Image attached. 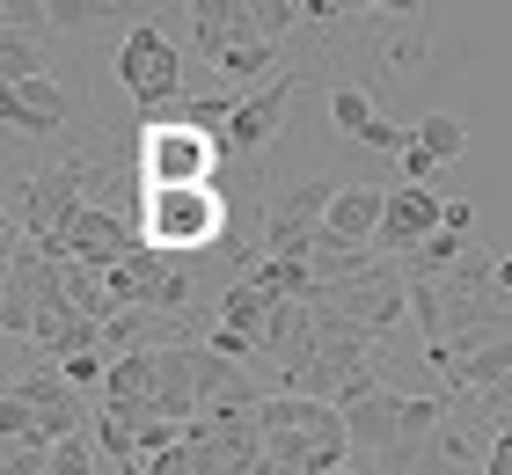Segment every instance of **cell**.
<instances>
[{"mask_svg": "<svg viewBox=\"0 0 512 475\" xmlns=\"http://www.w3.org/2000/svg\"><path fill=\"white\" fill-rule=\"evenodd\" d=\"M483 475H512V432H498L483 446Z\"/></svg>", "mask_w": 512, "mask_h": 475, "instance_id": "cell-27", "label": "cell"}, {"mask_svg": "<svg viewBox=\"0 0 512 475\" xmlns=\"http://www.w3.org/2000/svg\"><path fill=\"white\" fill-rule=\"evenodd\" d=\"M322 446H352V432H344V410L337 402H315V395H264V454L293 461L300 475H308V454H322Z\"/></svg>", "mask_w": 512, "mask_h": 475, "instance_id": "cell-5", "label": "cell"}, {"mask_svg": "<svg viewBox=\"0 0 512 475\" xmlns=\"http://www.w3.org/2000/svg\"><path fill=\"white\" fill-rule=\"evenodd\" d=\"M118 88H125V103L147 117V125H161V117L183 110L191 81H183V52L169 44L161 22H132V30L118 37Z\"/></svg>", "mask_w": 512, "mask_h": 475, "instance_id": "cell-3", "label": "cell"}, {"mask_svg": "<svg viewBox=\"0 0 512 475\" xmlns=\"http://www.w3.org/2000/svg\"><path fill=\"white\" fill-rule=\"evenodd\" d=\"M59 256H74V264H88V271H118V264L139 256V227L125 220V212H110V205H88Z\"/></svg>", "mask_w": 512, "mask_h": 475, "instance_id": "cell-9", "label": "cell"}, {"mask_svg": "<svg viewBox=\"0 0 512 475\" xmlns=\"http://www.w3.org/2000/svg\"><path fill=\"white\" fill-rule=\"evenodd\" d=\"M132 475H191V446H183V439H176V446H169V454H147V461H139Z\"/></svg>", "mask_w": 512, "mask_h": 475, "instance_id": "cell-25", "label": "cell"}, {"mask_svg": "<svg viewBox=\"0 0 512 475\" xmlns=\"http://www.w3.org/2000/svg\"><path fill=\"white\" fill-rule=\"evenodd\" d=\"M315 307H322V315H337L344 329H359V337L388 344L395 329H403V315H410V271L381 256V264L366 278H352V285H322Z\"/></svg>", "mask_w": 512, "mask_h": 475, "instance_id": "cell-4", "label": "cell"}, {"mask_svg": "<svg viewBox=\"0 0 512 475\" xmlns=\"http://www.w3.org/2000/svg\"><path fill=\"white\" fill-rule=\"evenodd\" d=\"M139 249L169 256V264H191V256H213L227 242V190H139L132 205Z\"/></svg>", "mask_w": 512, "mask_h": 475, "instance_id": "cell-1", "label": "cell"}, {"mask_svg": "<svg viewBox=\"0 0 512 475\" xmlns=\"http://www.w3.org/2000/svg\"><path fill=\"white\" fill-rule=\"evenodd\" d=\"M337 190L344 183H293V190H271V212H264V256H278V264H308V249L322 242V220H330V205H337Z\"/></svg>", "mask_w": 512, "mask_h": 475, "instance_id": "cell-6", "label": "cell"}, {"mask_svg": "<svg viewBox=\"0 0 512 475\" xmlns=\"http://www.w3.org/2000/svg\"><path fill=\"white\" fill-rule=\"evenodd\" d=\"M66 117H74V103H66V88L52 74H37L22 88H0V132L8 139H52Z\"/></svg>", "mask_w": 512, "mask_h": 475, "instance_id": "cell-11", "label": "cell"}, {"mask_svg": "<svg viewBox=\"0 0 512 475\" xmlns=\"http://www.w3.org/2000/svg\"><path fill=\"white\" fill-rule=\"evenodd\" d=\"M439 227H447V198H439V190H417V183H395V190H388V220H381L374 256H388V264L403 256V264H410V256L425 249Z\"/></svg>", "mask_w": 512, "mask_h": 475, "instance_id": "cell-7", "label": "cell"}, {"mask_svg": "<svg viewBox=\"0 0 512 475\" xmlns=\"http://www.w3.org/2000/svg\"><path fill=\"white\" fill-rule=\"evenodd\" d=\"M337 475H352V468H337Z\"/></svg>", "mask_w": 512, "mask_h": 475, "instance_id": "cell-29", "label": "cell"}, {"mask_svg": "<svg viewBox=\"0 0 512 475\" xmlns=\"http://www.w3.org/2000/svg\"><path fill=\"white\" fill-rule=\"evenodd\" d=\"M44 468H52L44 446H0V475H44Z\"/></svg>", "mask_w": 512, "mask_h": 475, "instance_id": "cell-24", "label": "cell"}, {"mask_svg": "<svg viewBox=\"0 0 512 475\" xmlns=\"http://www.w3.org/2000/svg\"><path fill=\"white\" fill-rule=\"evenodd\" d=\"M410 139L439 161V169H447V161H461V147H469V125H461L454 110H425V117L410 125Z\"/></svg>", "mask_w": 512, "mask_h": 475, "instance_id": "cell-17", "label": "cell"}, {"mask_svg": "<svg viewBox=\"0 0 512 475\" xmlns=\"http://www.w3.org/2000/svg\"><path fill=\"white\" fill-rule=\"evenodd\" d=\"M8 388L37 410V424H44V446H66V439H81L88 432V417H81V388L66 380L59 366H44V373H22V380H8Z\"/></svg>", "mask_w": 512, "mask_h": 475, "instance_id": "cell-10", "label": "cell"}, {"mask_svg": "<svg viewBox=\"0 0 512 475\" xmlns=\"http://www.w3.org/2000/svg\"><path fill=\"white\" fill-rule=\"evenodd\" d=\"M359 147H366V154H395V161H403V154H410V132L395 125V117H374V132H366Z\"/></svg>", "mask_w": 512, "mask_h": 475, "instance_id": "cell-22", "label": "cell"}, {"mask_svg": "<svg viewBox=\"0 0 512 475\" xmlns=\"http://www.w3.org/2000/svg\"><path fill=\"white\" fill-rule=\"evenodd\" d=\"M293 74H278V81H264L256 95H242V110L227 117V132H220V147H227V161H256L278 139V125H286V110H293Z\"/></svg>", "mask_w": 512, "mask_h": 475, "instance_id": "cell-8", "label": "cell"}, {"mask_svg": "<svg viewBox=\"0 0 512 475\" xmlns=\"http://www.w3.org/2000/svg\"><path fill=\"white\" fill-rule=\"evenodd\" d=\"M37 74H52V52H44L37 37H22V30H0V88H22Z\"/></svg>", "mask_w": 512, "mask_h": 475, "instance_id": "cell-16", "label": "cell"}, {"mask_svg": "<svg viewBox=\"0 0 512 475\" xmlns=\"http://www.w3.org/2000/svg\"><path fill=\"white\" fill-rule=\"evenodd\" d=\"M44 475H103L96 468V439H66V446H52V468H44Z\"/></svg>", "mask_w": 512, "mask_h": 475, "instance_id": "cell-20", "label": "cell"}, {"mask_svg": "<svg viewBox=\"0 0 512 475\" xmlns=\"http://www.w3.org/2000/svg\"><path fill=\"white\" fill-rule=\"evenodd\" d=\"M505 373H512V337H491V344H476V351H454V366H447V388L476 402V395H491Z\"/></svg>", "mask_w": 512, "mask_h": 475, "instance_id": "cell-15", "label": "cell"}, {"mask_svg": "<svg viewBox=\"0 0 512 475\" xmlns=\"http://www.w3.org/2000/svg\"><path fill=\"white\" fill-rule=\"evenodd\" d=\"M447 227L454 234H476V205L469 198H447Z\"/></svg>", "mask_w": 512, "mask_h": 475, "instance_id": "cell-28", "label": "cell"}, {"mask_svg": "<svg viewBox=\"0 0 512 475\" xmlns=\"http://www.w3.org/2000/svg\"><path fill=\"white\" fill-rule=\"evenodd\" d=\"M344 432H352V454H374V461H388L395 432H403V395H395V388H374V395L344 402Z\"/></svg>", "mask_w": 512, "mask_h": 475, "instance_id": "cell-14", "label": "cell"}, {"mask_svg": "<svg viewBox=\"0 0 512 475\" xmlns=\"http://www.w3.org/2000/svg\"><path fill=\"white\" fill-rule=\"evenodd\" d=\"M374 117H381V110H374V95H366L359 81H337V88H330V125L352 139V147L374 132Z\"/></svg>", "mask_w": 512, "mask_h": 475, "instance_id": "cell-18", "label": "cell"}, {"mask_svg": "<svg viewBox=\"0 0 512 475\" xmlns=\"http://www.w3.org/2000/svg\"><path fill=\"white\" fill-rule=\"evenodd\" d=\"M395 169H403V183H417V190H432V176H439V161H432V154H425V147H417V139H410V154L395 161Z\"/></svg>", "mask_w": 512, "mask_h": 475, "instance_id": "cell-26", "label": "cell"}, {"mask_svg": "<svg viewBox=\"0 0 512 475\" xmlns=\"http://www.w3.org/2000/svg\"><path fill=\"white\" fill-rule=\"evenodd\" d=\"M220 132L191 125V117H161V125H139V147H132V169L139 190H213L220 183Z\"/></svg>", "mask_w": 512, "mask_h": 475, "instance_id": "cell-2", "label": "cell"}, {"mask_svg": "<svg viewBox=\"0 0 512 475\" xmlns=\"http://www.w3.org/2000/svg\"><path fill=\"white\" fill-rule=\"evenodd\" d=\"M0 446H44V424H37V410L15 388L0 395ZM44 454H52V446H44Z\"/></svg>", "mask_w": 512, "mask_h": 475, "instance_id": "cell-19", "label": "cell"}, {"mask_svg": "<svg viewBox=\"0 0 512 475\" xmlns=\"http://www.w3.org/2000/svg\"><path fill=\"white\" fill-rule=\"evenodd\" d=\"M300 15H308V8H300V0H256V30H264L271 44H278V37H286V30H293V22H300Z\"/></svg>", "mask_w": 512, "mask_h": 475, "instance_id": "cell-21", "label": "cell"}, {"mask_svg": "<svg viewBox=\"0 0 512 475\" xmlns=\"http://www.w3.org/2000/svg\"><path fill=\"white\" fill-rule=\"evenodd\" d=\"M476 417H483V424H498V432H512V373L498 380L491 395H476Z\"/></svg>", "mask_w": 512, "mask_h": 475, "instance_id": "cell-23", "label": "cell"}, {"mask_svg": "<svg viewBox=\"0 0 512 475\" xmlns=\"http://www.w3.org/2000/svg\"><path fill=\"white\" fill-rule=\"evenodd\" d=\"M381 220H388V190L381 183H344L337 205H330V220H322V234L344 242V249H374L381 242Z\"/></svg>", "mask_w": 512, "mask_h": 475, "instance_id": "cell-13", "label": "cell"}, {"mask_svg": "<svg viewBox=\"0 0 512 475\" xmlns=\"http://www.w3.org/2000/svg\"><path fill=\"white\" fill-rule=\"evenodd\" d=\"M183 15H191V37H198L205 66H220L242 37H256V0H191Z\"/></svg>", "mask_w": 512, "mask_h": 475, "instance_id": "cell-12", "label": "cell"}]
</instances>
